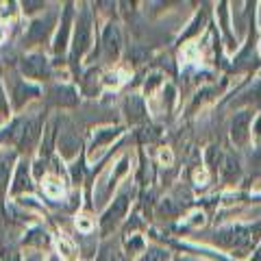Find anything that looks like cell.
<instances>
[{
  "mask_svg": "<svg viewBox=\"0 0 261 261\" xmlns=\"http://www.w3.org/2000/svg\"><path fill=\"white\" fill-rule=\"evenodd\" d=\"M248 122H250L248 113H242V116L235 118V122H233V140H235V142H244V140H246Z\"/></svg>",
  "mask_w": 261,
  "mask_h": 261,
  "instance_id": "6da1fadb",
  "label": "cell"
},
{
  "mask_svg": "<svg viewBox=\"0 0 261 261\" xmlns=\"http://www.w3.org/2000/svg\"><path fill=\"white\" fill-rule=\"evenodd\" d=\"M59 250H63V255H70V252H72V246L68 244V240H59Z\"/></svg>",
  "mask_w": 261,
  "mask_h": 261,
  "instance_id": "5b68a950",
  "label": "cell"
},
{
  "mask_svg": "<svg viewBox=\"0 0 261 261\" xmlns=\"http://www.w3.org/2000/svg\"><path fill=\"white\" fill-rule=\"evenodd\" d=\"M76 226H79V231H83V233H89V231H92V220H89V218H79L76 220Z\"/></svg>",
  "mask_w": 261,
  "mask_h": 261,
  "instance_id": "277c9868",
  "label": "cell"
},
{
  "mask_svg": "<svg viewBox=\"0 0 261 261\" xmlns=\"http://www.w3.org/2000/svg\"><path fill=\"white\" fill-rule=\"evenodd\" d=\"M44 192L50 196V198H59V196H63V185L59 181H55V178H50V181L44 183Z\"/></svg>",
  "mask_w": 261,
  "mask_h": 261,
  "instance_id": "7a4b0ae2",
  "label": "cell"
},
{
  "mask_svg": "<svg viewBox=\"0 0 261 261\" xmlns=\"http://www.w3.org/2000/svg\"><path fill=\"white\" fill-rule=\"evenodd\" d=\"M255 261H261V250L257 252V257H255Z\"/></svg>",
  "mask_w": 261,
  "mask_h": 261,
  "instance_id": "9c48e42d",
  "label": "cell"
},
{
  "mask_svg": "<svg viewBox=\"0 0 261 261\" xmlns=\"http://www.w3.org/2000/svg\"><path fill=\"white\" fill-rule=\"evenodd\" d=\"M3 39H5V29L0 27V42H3Z\"/></svg>",
  "mask_w": 261,
  "mask_h": 261,
  "instance_id": "ba28073f",
  "label": "cell"
},
{
  "mask_svg": "<svg viewBox=\"0 0 261 261\" xmlns=\"http://www.w3.org/2000/svg\"><path fill=\"white\" fill-rule=\"evenodd\" d=\"M170 159H172V154H170L168 150H163V152H161V161H163V163H168Z\"/></svg>",
  "mask_w": 261,
  "mask_h": 261,
  "instance_id": "8992f818",
  "label": "cell"
},
{
  "mask_svg": "<svg viewBox=\"0 0 261 261\" xmlns=\"http://www.w3.org/2000/svg\"><path fill=\"white\" fill-rule=\"evenodd\" d=\"M205 178H207L205 172H198V174H196V181H198V183H200V181H205Z\"/></svg>",
  "mask_w": 261,
  "mask_h": 261,
  "instance_id": "52a82bcc",
  "label": "cell"
},
{
  "mask_svg": "<svg viewBox=\"0 0 261 261\" xmlns=\"http://www.w3.org/2000/svg\"><path fill=\"white\" fill-rule=\"evenodd\" d=\"M142 261H168V255L166 252H161V250H150Z\"/></svg>",
  "mask_w": 261,
  "mask_h": 261,
  "instance_id": "3957f363",
  "label": "cell"
}]
</instances>
